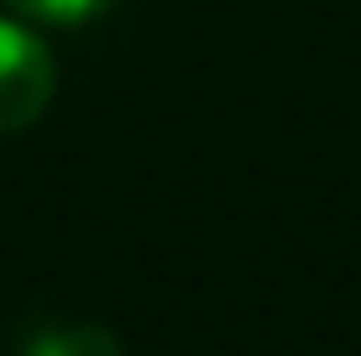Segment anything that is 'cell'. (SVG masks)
Listing matches in <instances>:
<instances>
[{
  "mask_svg": "<svg viewBox=\"0 0 361 356\" xmlns=\"http://www.w3.org/2000/svg\"><path fill=\"white\" fill-rule=\"evenodd\" d=\"M58 68L47 42L21 21L0 16V137H16L42 121V110L53 105Z\"/></svg>",
  "mask_w": 361,
  "mask_h": 356,
  "instance_id": "cell-1",
  "label": "cell"
},
{
  "mask_svg": "<svg viewBox=\"0 0 361 356\" xmlns=\"http://www.w3.org/2000/svg\"><path fill=\"white\" fill-rule=\"evenodd\" d=\"M21 356H121V336L94 320H58L37 325L21 340Z\"/></svg>",
  "mask_w": 361,
  "mask_h": 356,
  "instance_id": "cell-2",
  "label": "cell"
},
{
  "mask_svg": "<svg viewBox=\"0 0 361 356\" xmlns=\"http://www.w3.org/2000/svg\"><path fill=\"white\" fill-rule=\"evenodd\" d=\"M6 6L32 27H84V21L105 16L116 0H6Z\"/></svg>",
  "mask_w": 361,
  "mask_h": 356,
  "instance_id": "cell-3",
  "label": "cell"
}]
</instances>
